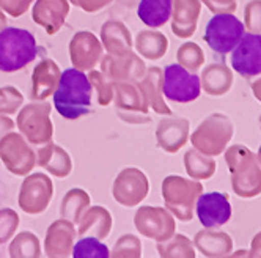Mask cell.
I'll use <instances>...</instances> for the list:
<instances>
[{"label":"cell","instance_id":"obj_38","mask_svg":"<svg viewBox=\"0 0 261 258\" xmlns=\"http://www.w3.org/2000/svg\"><path fill=\"white\" fill-rule=\"evenodd\" d=\"M112 2H114V0H69V4H72L74 7H77L90 14L104 10Z\"/></svg>","mask_w":261,"mask_h":258},{"label":"cell","instance_id":"obj_33","mask_svg":"<svg viewBox=\"0 0 261 258\" xmlns=\"http://www.w3.org/2000/svg\"><path fill=\"white\" fill-rule=\"evenodd\" d=\"M24 102V96L16 87L7 85L0 88V114L13 115Z\"/></svg>","mask_w":261,"mask_h":258},{"label":"cell","instance_id":"obj_3","mask_svg":"<svg viewBox=\"0 0 261 258\" xmlns=\"http://www.w3.org/2000/svg\"><path fill=\"white\" fill-rule=\"evenodd\" d=\"M50 104L44 101L30 102L21 109L16 124L29 143L41 146L47 142H52L54 124L50 120Z\"/></svg>","mask_w":261,"mask_h":258},{"label":"cell","instance_id":"obj_4","mask_svg":"<svg viewBox=\"0 0 261 258\" xmlns=\"http://www.w3.org/2000/svg\"><path fill=\"white\" fill-rule=\"evenodd\" d=\"M201 191L203 188L200 183L175 175L167 176L162 181V197L165 200V207L184 222L192 219V208Z\"/></svg>","mask_w":261,"mask_h":258},{"label":"cell","instance_id":"obj_30","mask_svg":"<svg viewBox=\"0 0 261 258\" xmlns=\"http://www.w3.org/2000/svg\"><path fill=\"white\" fill-rule=\"evenodd\" d=\"M93 90H96L98 102L101 107H107L112 101H114V84H112L102 71H93L90 69V74L87 76Z\"/></svg>","mask_w":261,"mask_h":258},{"label":"cell","instance_id":"obj_32","mask_svg":"<svg viewBox=\"0 0 261 258\" xmlns=\"http://www.w3.org/2000/svg\"><path fill=\"white\" fill-rule=\"evenodd\" d=\"M158 250L161 256H194L192 247L184 236L178 235L172 241L165 239L158 244Z\"/></svg>","mask_w":261,"mask_h":258},{"label":"cell","instance_id":"obj_23","mask_svg":"<svg viewBox=\"0 0 261 258\" xmlns=\"http://www.w3.org/2000/svg\"><path fill=\"white\" fill-rule=\"evenodd\" d=\"M148 101V106L153 107L154 112L161 115H172V110L164 102L162 95V69L151 66L145 71L143 78L137 82Z\"/></svg>","mask_w":261,"mask_h":258},{"label":"cell","instance_id":"obj_5","mask_svg":"<svg viewBox=\"0 0 261 258\" xmlns=\"http://www.w3.org/2000/svg\"><path fill=\"white\" fill-rule=\"evenodd\" d=\"M114 98L117 115L129 124H145L150 123L151 117L148 115V101L137 82H115Z\"/></svg>","mask_w":261,"mask_h":258},{"label":"cell","instance_id":"obj_10","mask_svg":"<svg viewBox=\"0 0 261 258\" xmlns=\"http://www.w3.org/2000/svg\"><path fill=\"white\" fill-rule=\"evenodd\" d=\"M150 191L146 175L136 167L123 169L114 181L112 186V195L117 203L126 208L137 207L140 201L145 200Z\"/></svg>","mask_w":261,"mask_h":258},{"label":"cell","instance_id":"obj_35","mask_svg":"<svg viewBox=\"0 0 261 258\" xmlns=\"http://www.w3.org/2000/svg\"><path fill=\"white\" fill-rule=\"evenodd\" d=\"M186 162V169H188V173L194 178H208L213 173V162L204 161L200 154H197L195 151H189L184 158Z\"/></svg>","mask_w":261,"mask_h":258},{"label":"cell","instance_id":"obj_13","mask_svg":"<svg viewBox=\"0 0 261 258\" xmlns=\"http://www.w3.org/2000/svg\"><path fill=\"white\" fill-rule=\"evenodd\" d=\"M231 66L244 78L261 74V36L244 33L231 50Z\"/></svg>","mask_w":261,"mask_h":258},{"label":"cell","instance_id":"obj_17","mask_svg":"<svg viewBox=\"0 0 261 258\" xmlns=\"http://www.w3.org/2000/svg\"><path fill=\"white\" fill-rule=\"evenodd\" d=\"M69 14V0H36L32 17L33 22L46 30L47 35L59 33Z\"/></svg>","mask_w":261,"mask_h":258},{"label":"cell","instance_id":"obj_19","mask_svg":"<svg viewBox=\"0 0 261 258\" xmlns=\"http://www.w3.org/2000/svg\"><path fill=\"white\" fill-rule=\"evenodd\" d=\"M36 165L47 170L55 178H66L72 172L71 156L60 145L47 142L36 151Z\"/></svg>","mask_w":261,"mask_h":258},{"label":"cell","instance_id":"obj_37","mask_svg":"<svg viewBox=\"0 0 261 258\" xmlns=\"http://www.w3.org/2000/svg\"><path fill=\"white\" fill-rule=\"evenodd\" d=\"M35 0H0V8L11 17H21L27 13Z\"/></svg>","mask_w":261,"mask_h":258},{"label":"cell","instance_id":"obj_22","mask_svg":"<svg viewBox=\"0 0 261 258\" xmlns=\"http://www.w3.org/2000/svg\"><path fill=\"white\" fill-rule=\"evenodd\" d=\"M112 230V216L104 207H88L79 220L77 235L106 239Z\"/></svg>","mask_w":261,"mask_h":258},{"label":"cell","instance_id":"obj_29","mask_svg":"<svg viewBox=\"0 0 261 258\" xmlns=\"http://www.w3.org/2000/svg\"><path fill=\"white\" fill-rule=\"evenodd\" d=\"M71 255L74 258H107L110 256V252L106 244H102L98 238H85L79 239L76 246H72Z\"/></svg>","mask_w":261,"mask_h":258},{"label":"cell","instance_id":"obj_6","mask_svg":"<svg viewBox=\"0 0 261 258\" xmlns=\"http://www.w3.org/2000/svg\"><path fill=\"white\" fill-rule=\"evenodd\" d=\"M242 35H244V25L236 16L230 13H219L206 24L203 38L214 52L225 55L234 49Z\"/></svg>","mask_w":261,"mask_h":258},{"label":"cell","instance_id":"obj_39","mask_svg":"<svg viewBox=\"0 0 261 258\" xmlns=\"http://www.w3.org/2000/svg\"><path fill=\"white\" fill-rule=\"evenodd\" d=\"M13 127H14V121L10 117L0 114V139L5 134H8L10 131H13Z\"/></svg>","mask_w":261,"mask_h":258},{"label":"cell","instance_id":"obj_14","mask_svg":"<svg viewBox=\"0 0 261 258\" xmlns=\"http://www.w3.org/2000/svg\"><path fill=\"white\" fill-rule=\"evenodd\" d=\"M102 43L91 32H77L69 41V57L76 69L90 71L102 59Z\"/></svg>","mask_w":261,"mask_h":258},{"label":"cell","instance_id":"obj_21","mask_svg":"<svg viewBox=\"0 0 261 258\" xmlns=\"http://www.w3.org/2000/svg\"><path fill=\"white\" fill-rule=\"evenodd\" d=\"M101 43L107 54L120 55L133 50V35L129 29L120 21H107L101 27Z\"/></svg>","mask_w":261,"mask_h":258},{"label":"cell","instance_id":"obj_26","mask_svg":"<svg viewBox=\"0 0 261 258\" xmlns=\"http://www.w3.org/2000/svg\"><path fill=\"white\" fill-rule=\"evenodd\" d=\"M169 47L165 35L154 30H142L136 36V49L148 60H159Z\"/></svg>","mask_w":261,"mask_h":258},{"label":"cell","instance_id":"obj_9","mask_svg":"<svg viewBox=\"0 0 261 258\" xmlns=\"http://www.w3.org/2000/svg\"><path fill=\"white\" fill-rule=\"evenodd\" d=\"M52 197H54L52 179L44 173H32L21 184L17 203H19V208L24 213L30 216H36L47 210Z\"/></svg>","mask_w":261,"mask_h":258},{"label":"cell","instance_id":"obj_15","mask_svg":"<svg viewBox=\"0 0 261 258\" xmlns=\"http://www.w3.org/2000/svg\"><path fill=\"white\" fill-rule=\"evenodd\" d=\"M197 216L203 227L216 228L227 224L231 217V205L228 195L223 192L200 194L197 201Z\"/></svg>","mask_w":261,"mask_h":258},{"label":"cell","instance_id":"obj_25","mask_svg":"<svg viewBox=\"0 0 261 258\" xmlns=\"http://www.w3.org/2000/svg\"><path fill=\"white\" fill-rule=\"evenodd\" d=\"M172 8L173 0H140L137 16L146 27L158 29L170 19Z\"/></svg>","mask_w":261,"mask_h":258},{"label":"cell","instance_id":"obj_12","mask_svg":"<svg viewBox=\"0 0 261 258\" xmlns=\"http://www.w3.org/2000/svg\"><path fill=\"white\" fill-rule=\"evenodd\" d=\"M134 225L140 235L159 243L170 239L175 231L173 217L159 207H140L134 216Z\"/></svg>","mask_w":261,"mask_h":258},{"label":"cell","instance_id":"obj_11","mask_svg":"<svg viewBox=\"0 0 261 258\" xmlns=\"http://www.w3.org/2000/svg\"><path fill=\"white\" fill-rule=\"evenodd\" d=\"M101 71L106 78L112 82H139L145 71V62L133 50H127L120 55H102L101 59Z\"/></svg>","mask_w":261,"mask_h":258},{"label":"cell","instance_id":"obj_2","mask_svg":"<svg viewBox=\"0 0 261 258\" xmlns=\"http://www.w3.org/2000/svg\"><path fill=\"white\" fill-rule=\"evenodd\" d=\"M38 55L35 36L19 27H5L0 32V71L16 72L24 69Z\"/></svg>","mask_w":261,"mask_h":258},{"label":"cell","instance_id":"obj_7","mask_svg":"<svg viewBox=\"0 0 261 258\" xmlns=\"http://www.w3.org/2000/svg\"><path fill=\"white\" fill-rule=\"evenodd\" d=\"M200 78L179 63L165 66L162 71V95L175 102H192L200 96Z\"/></svg>","mask_w":261,"mask_h":258},{"label":"cell","instance_id":"obj_36","mask_svg":"<svg viewBox=\"0 0 261 258\" xmlns=\"http://www.w3.org/2000/svg\"><path fill=\"white\" fill-rule=\"evenodd\" d=\"M176 59H178V63L182 65V66H188L189 69L195 71L201 62H203V54L200 50L198 46L195 44H182L176 54Z\"/></svg>","mask_w":261,"mask_h":258},{"label":"cell","instance_id":"obj_8","mask_svg":"<svg viewBox=\"0 0 261 258\" xmlns=\"http://www.w3.org/2000/svg\"><path fill=\"white\" fill-rule=\"evenodd\" d=\"M0 159L10 173L27 176L36 165V151L32 150L22 134L10 131L0 139Z\"/></svg>","mask_w":261,"mask_h":258},{"label":"cell","instance_id":"obj_31","mask_svg":"<svg viewBox=\"0 0 261 258\" xmlns=\"http://www.w3.org/2000/svg\"><path fill=\"white\" fill-rule=\"evenodd\" d=\"M110 256L114 258H140L142 256V243L136 235H123L114 246Z\"/></svg>","mask_w":261,"mask_h":258},{"label":"cell","instance_id":"obj_34","mask_svg":"<svg viewBox=\"0 0 261 258\" xmlns=\"http://www.w3.org/2000/svg\"><path fill=\"white\" fill-rule=\"evenodd\" d=\"M17 227H19V214L11 208L0 210V246L11 241Z\"/></svg>","mask_w":261,"mask_h":258},{"label":"cell","instance_id":"obj_18","mask_svg":"<svg viewBox=\"0 0 261 258\" xmlns=\"http://www.w3.org/2000/svg\"><path fill=\"white\" fill-rule=\"evenodd\" d=\"M62 71L52 59H44L35 66L32 72V93L33 101H44L49 98L59 85Z\"/></svg>","mask_w":261,"mask_h":258},{"label":"cell","instance_id":"obj_28","mask_svg":"<svg viewBox=\"0 0 261 258\" xmlns=\"http://www.w3.org/2000/svg\"><path fill=\"white\" fill-rule=\"evenodd\" d=\"M8 253L11 258H38L41 256L40 239L32 231H22L16 235L10 244Z\"/></svg>","mask_w":261,"mask_h":258},{"label":"cell","instance_id":"obj_24","mask_svg":"<svg viewBox=\"0 0 261 258\" xmlns=\"http://www.w3.org/2000/svg\"><path fill=\"white\" fill-rule=\"evenodd\" d=\"M198 11H200V5L197 0H175L172 8L173 33L179 36V38H189L195 32Z\"/></svg>","mask_w":261,"mask_h":258},{"label":"cell","instance_id":"obj_27","mask_svg":"<svg viewBox=\"0 0 261 258\" xmlns=\"http://www.w3.org/2000/svg\"><path fill=\"white\" fill-rule=\"evenodd\" d=\"M90 203H91L90 195L81 188H74V189L68 191L62 200L60 216L63 219L71 220L72 224H79L82 214L87 211Z\"/></svg>","mask_w":261,"mask_h":258},{"label":"cell","instance_id":"obj_1","mask_svg":"<svg viewBox=\"0 0 261 258\" xmlns=\"http://www.w3.org/2000/svg\"><path fill=\"white\" fill-rule=\"evenodd\" d=\"M52 95L55 109L65 120H77L91 110L93 87L81 69H65Z\"/></svg>","mask_w":261,"mask_h":258},{"label":"cell","instance_id":"obj_20","mask_svg":"<svg viewBox=\"0 0 261 258\" xmlns=\"http://www.w3.org/2000/svg\"><path fill=\"white\" fill-rule=\"evenodd\" d=\"M189 123L184 118L169 117L161 120L156 129L158 145L167 153H175L186 143Z\"/></svg>","mask_w":261,"mask_h":258},{"label":"cell","instance_id":"obj_16","mask_svg":"<svg viewBox=\"0 0 261 258\" xmlns=\"http://www.w3.org/2000/svg\"><path fill=\"white\" fill-rule=\"evenodd\" d=\"M77 238V230L68 219H59L52 222L46 231L44 239V253L49 258H63L69 256L72 252L74 241Z\"/></svg>","mask_w":261,"mask_h":258},{"label":"cell","instance_id":"obj_40","mask_svg":"<svg viewBox=\"0 0 261 258\" xmlns=\"http://www.w3.org/2000/svg\"><path fill=\"white\" fill-rule=\"evenodd\" d=\"M7 24H8V22H7V16L4 14V10L0 8V32H2V30L7 27Z\"/></svg>","mask_w":261,"mask_h":258}]
</instances>
